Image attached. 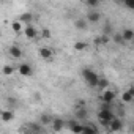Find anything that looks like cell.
<instances>
[{
	"label": "cell",
	"mask_w": 134,
	"mask_h": 134,
	"mask_svg": "<svg viewBox=\"0 0 134 134\" xmlns=\"http://www.w3.org/2000/svg\"><path fill=\"white\" fill-rule=\"evenodd\" d=\"M114 118H115V114L112 110V104H103L101 109H99V112H98V121H99V125H103V126L107 128L109 123Z\"/></svg>",
	"instance_id": "obj_1"
},
{
	"label": "cell",
	"mask_w": 134,
	"mask_h": 134,
	"mask_svg": "<svg viewBox=\"0 0 134 134\" xmlns=\"http://www.w3.org/2000/svg\"><path fill=\"white\" fill-rule=\"evenodd\" d=\"M0 118H2V121L8 123V121L14 120V114H13V110H2L0 112Z\"/></svg>",
	"instance_id": "obj_17"
},
{
	"label": "cell",
	"mask_w": 134,
	"mask_h": 134,
	"mask_svg": "<svg viewBox=\"0 0 134 134\" xmlns=\"http://www.w3.org/2000/svg\"><path fill=\"white\" fill-rule=\"evenodd\" d=\"M87 49H88V44L85 41H76L74 43V51L82 52V51H87Z\"/></svg>",
	"instance_id": "obj_20"
},
{
	"label": "cell",
	"mask_w": 134,
	"mask_h": 134,
	"mask_svg": "<svg viewBox=\"0 0 134 134\" xmlns=\"http://www.w3.org/2000/svg\"><path fill=\"white\" fill-rule=\"evenodd\" d=\"M99 98H101L103 104H114V103H115V99H117V93H115L112 88H107V90L101 92Z\"/></svg>",
	"instance_id": "obj_3"
},
{
	"label": "cell",
	"mask_w": 134,
	"mask_h": 134,
	"mask_svg": "<svg viewBox=\"0 0 134 134\" xmlns=\"http://www.w3.org/2000/svg\"><path fill=\"white\" fill-rule=\"evenodd\" d=\"M40 57L43 58V60H51L52 57H54V51L51 49V47H41L40 49Z\"/></svg>",
	"instance_id": "obj_14"
},
{
	"label": "cell",
	"mask_w": 134,
	"mask_h": 134,
	"mask_svg": "<svg viewBox=\"0 0 134 134\" xmlns=\"http://www.w3.org/2000/svg\"><path fill=\"white\" fill-rule=\"evenodd\" d=\"M85 107V99H77V109Z\"/></svg>",
	"instance_id": "obj_28"
},
{
	"label": "cell",
	"mask_w": 134,
	"mask_h": 134,
	"mask_svg": "<svg viewBox=\"0 0 134 134\" xmlns=\"http://www.w3.org/2000/svg\"><path fill=\"white\" fill-rule=\"evenodd\" d=\"M8 55H10L11 58H14V60H19V58H22L24 52H22L21 46H18V44H11V46L8 47Z\"/></svg>",
	"instance_id": "obj_5"
},
{
	"label": "cell",
	"mask_w": 134,
	"mask_h": 134,
	"mask_svg": "<svg viewBox=\"0 0 134 134\" xmlns=\"http://www.w3.org/2000/svg\"><path fill=\"white\" fill-rule=\"evenodd\" d=\"M110 40L115 43V44H118V46H121V44H125V41L121 40V35L120 33H112V36H110Z\"/></svg>",
	"instance_id": "obj_24"
},
{
	"label": "cell",
	"mask_w": 134,
	"mask_h": 134,
	"mask_svg": "<svg viewBox=\"0 0 134 134\" xmlns=\"http://www.w3.org/2000/svg\"><path fill=\"white\" fill-rule=\"evenodd\" d=\"M85 5L88 8H92V11H93V10H98V7L101 5V2H99V0H87Z\"/></svg>",
	"instance_id": "obj_22"
},
{
	"label": "cell",
	"mask_w": 134,
	"mask_h": 134,
	"mask_svg": "<svg viewBox=\"0 0 134 134\" xmlns=\"http://www.w3.org/2000/svg\"><path fill=\"white\" fill-rule=\"evenodd\" d=\"M13 73H14V68L11 65H5L3 68H2V74L3 76H13Z\"/></svg>",
	"instance_id": "obj_23"
},
{
	"label": "cell",
	"mask_w": 134,
	"mask_h": 134,
	"mask_svg": "<svg viewBox=\"0 0 134 134\" xmlns=\"http://www.w3.org/2000/svg\"><path fill=\"white\" fill-rule=\"evenodd\" d=\"M35 99H36V103H40V99H41V96H40V93H35Z\"/></svg>",
	"instance_id": "obj_30"
},
{
	"label": "cell",
	"mask_w": 134,
	"mask_h": 134,
	"mask_svg": "<svg viewBox=\"0 0 134 134\" xmlns=\"http://www.w3.org/2000/svg\"><path fill=\"white\" fill-rule=\"evenodd\" d=\"M87 117H88V110H87V107L76 109V120H87Z\"/></svg>",
	"instance_id": "obj_19"
},
{
	"label": "cell",
	"mask_w": 134,
	"mask_h": 134,
	"mask_svg": "<svg viewBox=\"0 0 134 134\" xmlns=\"http://www.w3.org/2000/svg\"><path fill=\"white\" fill-rule=\"evenodd\" d=\"M81 134H99L96 125L93 123H82V132Z\"/></svg>",
	"instance_id": "obj_11"
},
{
	"label": "cell",
	"mask_w": 134,
	"mask_h": 134,
	"mask_svg": "<svg viewBox=\"0 0 134 134\" xmlns=\"http://www.w3.org/2000/svg\"><path fill=\"white\" fill-rule=\"evenodd\" d=\"M125 128V123H123V120L121 118H118V117H115L110 123H109V126H107V131L109 132H120L121 129Z\"/></svg>",
	"instance_id": "obj_4"
},
{
	"label": "cell",
	"mask_w": 134,
	"mask_h": 134,
	"mask_svg": "<svg viewBox=\"0 0 134 134\" xmlns=\"http://www.w3.org/2000/svg\"><path fill=\"white\" fill-rule=\"evenodd\" d=\"M40 38H43V40H49V38H51V30H49V29H43Z\"/></svg>",
	"instance_id": "obj_26"
},
{
	"label": "cell",
	"mask_w": 134,
	"mask_h": 134,
	"mask_svg": "<svg viewBox=\"0 0 134 134\" xmlns=\"http://www.w3.org/2000/svg\"><path fill=\"white\" fill-rule=\"evenodd\" d=\"M22 33L25 35L27 40H38V32H36V29L33 25H25L24 30H22Z\"/></svg>",
	"instance_id": "obj_7"
},
{
	"label": "cell",
	"mask_w": 134,
	"mask_h": 134,
	"mask_svg": "<svg viewBox=\"0 0 134 134\" xmlns=\"http://www.w3.org/2000/svg\"><path fill=\"white\" fill-rule=\"evenodd\" d=\"M74 27H76V30H87L88 24H87V21L84 18H79V19L74 21Z\"/></svg>",
	"instance_id": "obj_18"
},
{
	"label": "cell",
	"mask_w": 134,
	"mask_h": 134,
	"mask_svg": "<svg viewBox=\"0 0 134 134\" xmlns=\"http://www.w3.org/2000/svg\"><path fill=\"white\" fill-rule=\"evenodd\" d=\"M52 120H54V117L51 115V114H41V117H40V125L41 126H51V123H52Z\"/></svg>",
	"instance_id": "obj_15"
},
{
	"label": "cell",
	"mask_w": 134,
	"mask_h": 134,
	"mask_svg": "<svg viewBox=\"0 0 134 134\" xmlns=\"http://www.w3.org/2000/svg\"><path fill=\"white\" fill-rule=\"evenodd\" d=\"M120 35H121V40H123L125 43H131V41L134 40V30L129 29V27L123 29V30L120 32Z\"/></svg>",
	"instance_id": "obj_10"
},
{
	"label": "cell",
	"mask_w": 134,
	"mask_h": 134,
	"mask_svg": "<svg viewBox=\"0 0 134 134\" xmlns=\"http://www.w3.org/2000/svg\"><path fill=\"white\" fill-rule=\"evenodd\" d=\"M51 126H52V129H54L55 132H60V131L65 129V120H62V118H54L52 123H51Z\"/></svg>",
	"instance_id": "obj_13"
},
{
	"label": "cell",
	"mask_w": 134,
	"mask_h": 134,
	"mask_svg": "<svg viewBox=\"0 0 134 134\" xmlns=\"http://www.w3.org/2000/svg\"><path fill=\"white\" fill-rule=\"evenodd\" d=\"M7 101H8L10 104H13V106H16V99H14V98H7Z\"/></svg>",
	"instance_id": "obj_29"
},
{
	"label": "cell",
	"mask_w": 134,
	"mask_h": 134,
	"mask_svg": "<svg viewBox=\"0 0 134 134\" xmlns=\"http://www.w3.org/2000/svg\"><path fill=\"white\" fill-rule=\"evenodd\" d=\"M132 99H134V88H132V87H129L126 92H123V93H121V101H123L125 104H129Z\"/></svg>",
	"instance_id": "obj_12"
},
{
	"label": "cell",
	"mask_w": 134,
	"mask_h": 134,
	"mask_svg": "<svg viewBox=\"0 0 134 134\" xmlns=\"http://www.w3.org/2000/svg\"><path fill=\"white\" fill-rule=\"evenodd\" d=\"M87 24H98L101 21V13L98 10H93L90 13H87V18H85Z\"/></svg>",
	"instance_id": "obj_6"
},
{
	"label": "cell",
	"mask_w": 134,
	"mask_h": 134,
	"mask_svg": "<svg viewBox=\"0 0 134 134\" xmlns=\"http://www.w3.org/2000/svg\"><path fill=\"white\" fill-rule=\"evenodd\" d=\"M33 13H22L19 18H18V21L22 24V25H33Z\"/></svg>",
	"instance_id": "obj_8"
},
{
	"label": "cell",
	"mask_w": 134,
	"mask_h": 134,
	"mask_svg": "<svg viewBox=\"0 0 134 134\" xmlns=\"http://www.w3.org/2000/svg\"><path fill=\"white\" fill-rule=\"evenodd\" d=\"M82 77H84V81H85V84L88 85V87H96V82H98V79H99V76L93 71V70H90V68H84L82 70Z\"/></svg>",
	"instance_id": "obj_2"
},
{
	"label": "cell",
	"mask_w": 134,
	"mask_h": 134,
	"mask_svg": "<svg viewBox=\"0 0 134 134\" xmlns=\"http://www.w3.org/2000/svg\"><path fill=\"white\" fill-rule=\"evenodd\" d=\"M96 90H101V92H104V90H107L109 88V81L106 79V77H101L99 76V79H98V82H96V87H95Z\"/></svg>",
	"instance_id": "obj_16"
},
{
	"label": "cell",
	"mask_w": 134,
	"mask_h": 134,
	"mask_svg": "<svg viewBox=\"0 0 134 134\" xmlns=\"http://www.w3.org/2000/svg\"><path fill=\"white\" fill-rule=\"evenodd\" d=\"M18 71H19V74H21V76L29 77V76H32L33 68H32L29 63H21V65H19V68H18Z\"/></svg>",
	"instance_id": "obj_9"
},
{
	"label": "cell",
	"mask_w": 134,
	"mask_h": 134,
	"mask_svg": "<svg viewBox=\"0 0 134 134\" xmlns=\"http://www.w3.org/2000/svg\"><path fill=\"white\" fill-rule=\"evenodd\" d=\"M103 35H104V36H109V38L112 36V25H110L109 22L104 25V29H103Z\"/></svg>",
	"instance_id": "obj_25"
},
{
	"label": "cell",
	"mask_w": 134,
	"mask_h": 134,
	"mask_svg": "<svg viewBox=\"0 0 134 134\" xmlns=\"http://www.w3.org/2000/svg\"><path fill=\"white\" fill-rule=\"evenodd\" d=\"M11 29L16 32V33H22V30H24V27H22V24L16 19V21H13L11 22Z\"/></svg>",
	"instance_id": "obj_21"
},
{
	"label": "cell",
	"mask_w": 134,
	"mask_h": 134,
	"mask_svg": "<svg viewBox=\"0 0 134 134\" xmlns=\"http://www.w3.org/2000/svg\"><path fill=\"white\" fill-rule=\"evenodd\" d=\"M121 5L128 10H134V2H121Z\"/></svg>",
	"instance_id": "obj_27"
}]
</instances>
